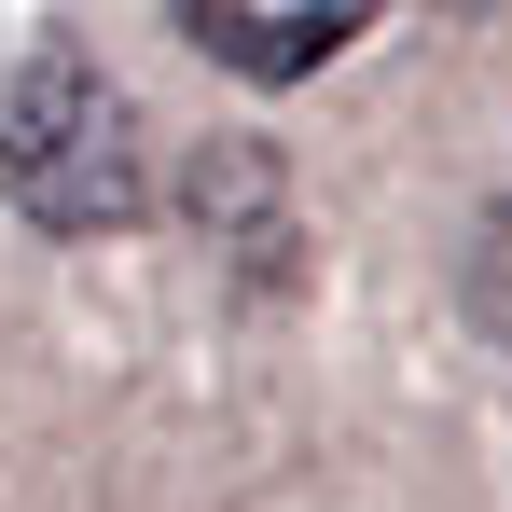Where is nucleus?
Returning <instances> with one entry per match:
<instances>
[{"label": "nucleus", "mask_w": 512, "mask_h": 512, "mask_svg": "<svg viewBox=\"0 0 512 512\" xmlns=\"http://www.w3.org/2000/svg\"><path fill=\"white\" fill-rule=\"evenodd\" d=\"M0 194L42 222V236H125L139 222V194H153V167H139V111H125V84L97 70V56H28L14 84H0Z\"/></svg>", "instance_id": "nucleus-1"}, {"label": "nucleus", "mask_w": 512, "mask_h": 512, "mask_svg": "<svg viewBox=\"0 0 512 512\" xmlns=\"http://www.w3.org/2000/svg\"><path fill=\"white\" fill-rule=\"evenodd\" d=\"M167 14L194 28V56H222L236 84H305V70H333L388 0H167Z\"/></svg>", "instance_id": "nucleus-2"}]
</instances>
